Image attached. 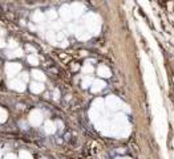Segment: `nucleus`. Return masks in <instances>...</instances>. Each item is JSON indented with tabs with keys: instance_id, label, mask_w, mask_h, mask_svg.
Instances as JSON below:
<instances>
[{
	"instance_id": "1",
	"label": "nucleus",
	"mask_w": 174,
	"mask_h": 159,
	"mask_svg": "<svg viewBox=\"0 0 174 159\" xmlns=\"http://www.w3.org/2000/svg\"><path fill=\"white\" fill-rule=\"evenodd\" d=\"M98 73H100V76H102V77H109L110 76V70L108 68H105V66H100Z\"/></svg>"
},
{
	"instance_id": "2",
	"label": "nucleus",
	"mask_w": 174,
	"mask_h": 159,
	"mask_svg": "<svg viewBox=\"0 0 174 159\" xmlns=\"http://www.w3.org/2000/svg\"><path fill=\"white\" fill-rule=\"evenodd\" d=\"M104 86H105V84H104L102 81H96L95 86L92 88V90L93 92H98V90H101V89H104Z\"/></svg>"
}]
</instances>
